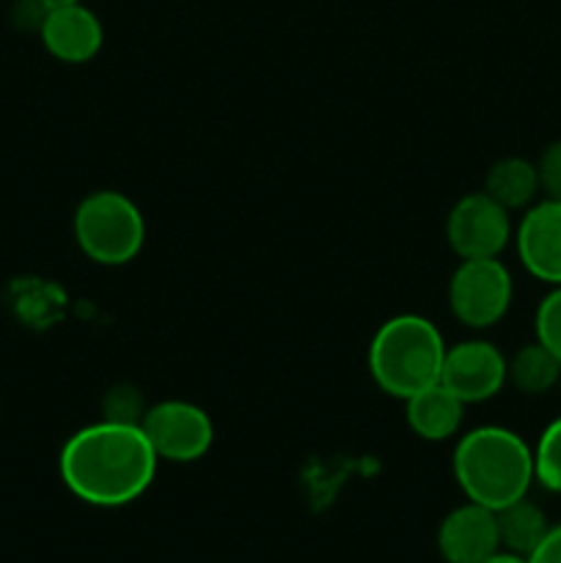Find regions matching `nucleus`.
Returning a JSON list of instances; mask_svg holds the SVG:
<instances>
[{
    "label": "nucleus",
    "instance_id": "1",
    "mask_svg": "<svg viewBox=\"0 0 561 563\" xmlns=\"http://www.w3.org/2000/svg\"><path fill=\"white\" fill-rule=\"evenodd\" d=\"M157 462L138 423L105 418L66 440L58 471L61 482L77 500L99 509H119L152 487Z\"/></svg>",
    "mask_w": 561,
    "mask_h": 563
},
{
    "label": "nucleus",
    "instance_id": "2",
    "mask_svg": "<svg viewBox=\"0 0 561 563\" xmlns=\"http://www.w3.org/2000/svg\"><path fill=\"white\" fill-rule=\"evenodd\" d=\"M454 478L468 500L498 511L531 489L534 449L512 429L479 427L457 443Z\"/></svg>",
    "mask_w": 561,
    "mask_h": 563
},
{
    "label": "nucleus",
    "instance_id": "3",
    "mask_svg": "<svg viewBox=\"0 0 561 563\" xmlns=\"http://www.w3.org/2000/svg\"><path fill=\"white\" fill-rule=\"evenodd\" d=\"M446 344L429 319L402 313L380 324L369 344V374L383 394L410 399L418 390L440 383Z\"/></svg>",
    "mask_w": 561,
    "mask_h": 563
},
{
    "label": "nucleus",
    "instance_id": "4",
    "mask_svg": "<svg viewBox=\"0 0 561 563\" xmlns=\"http://www.w3.org/2000/svg\"><path fill=\"white\" fill-rule=\"evenodd\" d=\"M75 240L102 267L130 264L146 242V220L132 198L119 190H97L75 209Z\"/></svg>",
    "mask_w": 561,
    "mask_h": 563
},
{
    "label": "nucleus",
    "instance_id": "5",
    "mask_svg": "<svg viewBox=\"0 0 561 563\" xmlns=\"http://www.w3.org/2000/svg\"><path fill=\"white\" fill-rule=\"evenodd\" d=\"M515 284L501 258H462L449 280V308L465 328L487 330L506 317Z\"/></svg>",
    "mask_w": 561,
    "mask_h": 563
},
{
    "label": "nucleus",
    "instance_id": "6",
    "mask_svg": "<svg viewBox=\"0 0 561 563\" xmlns=\"http://www.w3.org/2000/svg\"><path fill=\"white\" fill-rule=\"evenodd\" d=\"M141 429L157 460L179 465L201 460L215 443L212 418L198 405L182 399L157 401L148 407L143 412Z\"/></svg>",
    "mask_w": 561,
    "mask_h": 563
},
{
    "label": "nucleus",
    "instance_id": "7",
    "mask_svg": "<svg viewBox=\"0 0 561 563\" xmlns=\"http://www.w3.org/2000/svg\"><path fill=\"white\" fill-rule=\"evenodd\" d=\"M446 240L460 258H498L512 240L509 212L487 192H468L451 207Z\"/></svg>",
    "mask_w": 561,
    "mask_h": 563
},
{
    "label": "nucleus",
    "instance_id": "8",
    "mask_svg": "<svg viewBox=\"0 0 561 563\" xmlns=\"http://www.w3.org/2000/svg\"><path fill=\"white\" fill-rule=\"evenodd\" d=\"M440 383L465 405H482L509 383V361L490 341H462L446 350Z\"/></svg>",
    "mask_w": 561,
    "mask_h": 563
},
{
    "label": "nucleus",
    "instance_id": "9",
    "mask_svg": "<svg viewBox=\"0 0 561 563\" xmlns=\"http://www.w3.org/2000/svg\"><path fill=\"white\" fill-rule=\"evenodd\" d=\"M515 247L528 275L561 286V201L544 198L531 203L515 231Z\"/></svg>",
    "mask_w": 561,
    "mask_h": 563
},
{
    "label": "nucleus",
    "instance_id": "10",
    "mask_svg": "<svg viewBox=\"0 0 561 563\" xmlns=\"http://www.w3.org/2000/svg\"><path fill=\"white\" fill-rule=\"evenodd\" d=\"M44 49L64 64H86L97 58L105 44V27L86 3H69L47 9L38 27Z\"/></svg>",
    "mask_w": 561,
    "mask_h": 563
},
{
    "label": "nucleus",
    "instance_id": "11",
    "mask_svg": "<svg viewBox=\"0 0 561 563\" xmlns=\"http://www.w3.org/2000/svg\"><path fill=\"white\" fill-rule=\"evenodd\" d=\"M438 550L446 563H482L498 553L495 511L473 500L451 509L438 528Z\"/></svg>",
    "mask_w": 561,
    "mask_h": 563
},
{
    "label": "nucleus",
    "instance_id": "12",
    "mask_svg": "<svg viewBox=\"0 0 561 563\" xmlns=\"http://www.w3.org/2000/svg\"><path fill=\"white\" fill-rule=\"evenodd\" d=\"M465 407V401L457 399L443 383H435L405 399L407 427L421 440L440 443V440H449L460 432Z\"/></svg>",
    "mask_w": 561,
    "mask_h": 563
},
{
    "label": "nucleus",
    "instance_id": "13",
    "mask_svg": "<svg viewBox=\"0 0 561 563\" xmlns=\"http://www.w3.org/2000/svg\"><path fill=\"white\" fill-rule=\"evenodd\" d=\"M539 187V170L537 163L522 157H504L487 170V179H484V192H487L493 201H498L506 212H515V209H528L537 198Z\"/></svg>",
    "mask_w": 561,
    "mask_h": 563
},
{
    "label": "nucleus",
    "instance_id": "14",
    "mask_svg": "<svg viewBox=\"0 0 561 563\" xmlns=\"http://www.w3.org/2000/svg\"><path fill=\"white\" fill-rule=\"evenodd\" d=\"M495 522H498L501 550L522 555V559H528L550 531L544 511L534 500H528V495L495 511Z\"/></svg>",
    "mask_w": 561,
    "mask_h": 563
},
{
    "label": "nucleus",
    "instance_id": "15",
    "mask_svg": "<svg viewBox=\"0 0 561 563\" xmlns=\"http://www.w3.org/2000/svg\"><path fill=\"white\" fill-rule=\"evenodd\" d=\"M509 383L520 394L542 396L561 383V361L539 341L520 346L509 361Z\"/></svg>",
    "mask_w": 561,
    "mask_h": 563
},
{
    "label": "nucleus",
    "instance_id": "16",
    "mask_svg": "<svg viewBox=\"0 0 561 563\" xmlns=\"http://www.w3.org/2000/svg\"><path fill=\"white\" fill-rule=\"evenodd\" d=\"M534 482L548 493H561V418L550 421L534 449Z\"/></svg>",
    "mask_w": 561,
    "mask_h": 563
},
{
    "label": "nucleus",
    "instance_id": "17",
    "mask_svg": "<svg viewBox=\"0 0 561 563\" xmlns=\"http://www.w3.org/2000/svg\"><path fill=\"white\" fill-rule=\"evenodd\" d=\"M534 333H537L539 344L548 346L561 361V286H553L539 302L537 317H534Z\"/></svg>",
    "mask_w": 561,
    "mask_h": 563
},
{
    "label": "nucleus",
    "instance_id": "18",
    "mask_svg": "<svg viewBox=\"0 0 561 563\" xmlns=\"http://www.w3.org/2000/svg\"><path fill=\"white\" fill-rule=\"evenodd\" d=\"M143 401L141 394L130 385L124 388H113L108 396H105V418L108 421H119V423H138L141 427L143 421Z\"/></svg>",
    "mask_w": 561,
    "mask_h": 563
},
{
    "label": "nucleus",
    "instance_id": "19",
    "mask_svg": "<svg viewBox=\"0 0 561 563\" xmlns=\"http://www.w3.org/2000/svg\"><path fill=\"white\" fill-rule=\"evenodd\" d=\"M539 170V187L548 192V198H559L561 201V141H553L542 152L537 163Z\"/></svg>",
    "mask_w": 561,
    "mask_h": 563
},
{
    "label": "nucleus",
    "instance_id": "20",
    "mask_svg": "<svg viewBox=\"0 0 561 563\" xmlns=\"http://www.w3.org/2000/svg\"><path fill=\"white\" fill-rule=\"evenodd\" d=\"M528 563H561V526H550L539 548L528 555Z\"/></svg>",
    "mask_w": 561,
    "mask_h": 563
},
{
    "label": "nucleus",
    "instance_id": "21",
    "mask_svg": "<svg viewBox=\"0 0 561 563\" xmlns=\"http://www.w3.org/2000/svg\"><path fill=\"white\" fill-rule=\"evenodd\" d=\"M482 563H528V559H522V555H515V553H506V550H498V553H493Z\"/></svg>",
    "mask_w": 561,
    "mask_h": 563
},
{
    "label": "nucleus",
    "instance_id": "22",
    "mask_svg": "<svg viewBox=\"0 0 561 563\" xmlns=\"http://www.w3.org/2000/svg\"><path fill=\"white\" fill-rule=\"evenodd\" d=\"M42 5H47V9H55V5H69V3H80V0H38Z\"/></svg>",
    "mask_w": 561,
    "mask_h": 563
},
{
    "label": "nucleus",
    "instance_id": "23",
    "mask_svg": "<svg viewBox=\"0 0 561 563\" xmlns=\"http://www.w3.org/2000/svg\"><path fill=\"white\" fill-rule=\"evenodd\" d=\"M559 385H561V383H559Z\"/></svg>",
    "mask_w": 561,
    "mask_h": 563
}]
</instances>
